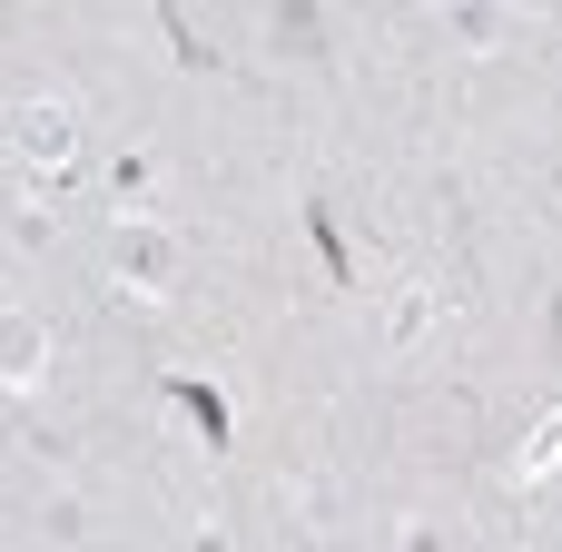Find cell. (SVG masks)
Returning a JSON list of instances; mask_svg holds the SVG:
<instances>
[{"instance_id":"cell-1","label":"cell","mask_w":562,"mask_h":552,"mask_svg":"<svg viewBox=\"0 0 562 552\" xmlns=\"http://www.w3.org/2000/svg\"><path fill=\"white\" fill-rule=\"evenodd\" d=\"M20 138H30V148H49V158H59V148H69V109H30V119H20Z\"/></svg>"},{"instance_id":"cell-2","label":"cell","mask_w":562,"mask_h":552,"mask_svg":"<svg viewBox=\"0 0 562 552\" xmlns=\"http://www.w3.org/2000/svg\"><path fill=\"white\" fill-rule=\"evenodd\" d=\"M0 365L30 375V365H40V326H0Z\"/></svg>"}]
</instances>
